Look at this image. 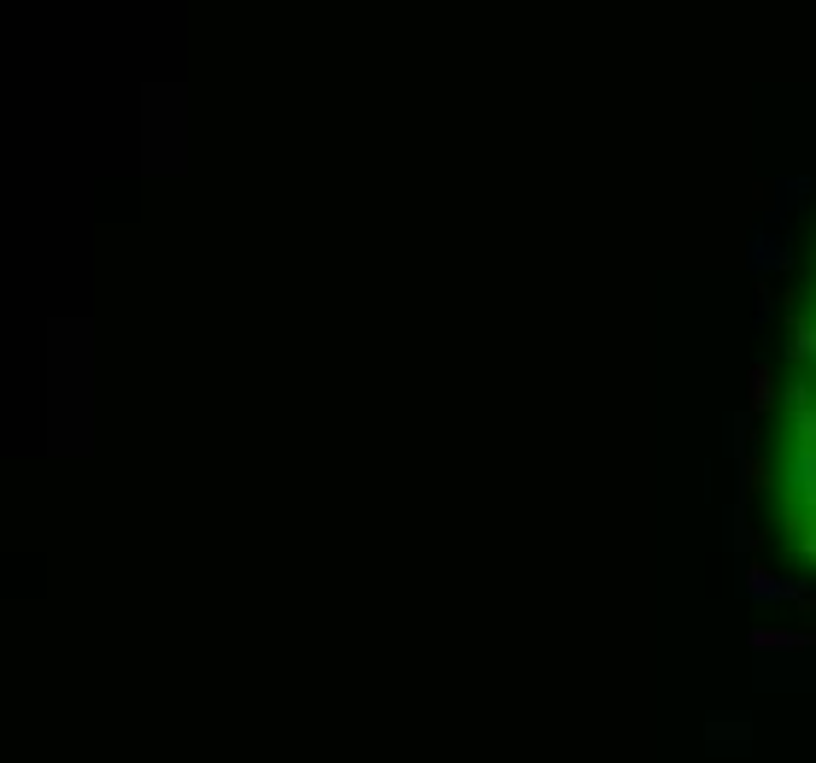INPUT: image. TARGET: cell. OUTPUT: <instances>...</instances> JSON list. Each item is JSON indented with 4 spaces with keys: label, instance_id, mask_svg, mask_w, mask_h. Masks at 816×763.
Returning <instances> with one entry per match:
<instances>
[{
    "label": "cell",
    "instance_id": "cell-3",
    "mask_svg": "<svg viewBox=\"0 0 816 763\" xmlns=\"http://www.w3.org/2000/svg\"><path fill=\"white\" fill-rule=\"evenodd\" d=\"M705 740H711V746H746V740H752V723H746V716H711V723H705Z\"/></svg>",
    "mask_w": 816,
    "mask_h": 763
},
{
    "label": "cell",
    "instance_id": "cell-1",
    "mask_svg": "<svg viewBox=\"0 0 816 763\" xmlns=\"http://www.w3.org/2000/svg\"><path fill=\"white\" fill-rule=\"evenodd\" d=\"M741 588H746L752 605H775V600H799V605H805V600H810L805 582H793V575H769V570H758V564L741 575Z\"/></svg>",
    "mask_w": 816,
    "mask_h": 763
},
{
    "label": "cell",
    "instance_id": "cell-4",
    "mask_svg": "<svg viewBox=\"0 0 816 763\" xmlns=\"http://www.w3.org/2000/svg\"><path fill=\"white\" fill-rule=\"evenodd\" d=\"M769 405H775V370L769 364H752V411L764 418Z\"/></svg>",
    "mask_w": 816,
    "mask_h": 763
},
{
    "label": "cell",
    "instance_id": "cell-6",
    "mask_svg": "<svg viewBox=\"0 0 816 763\" xmlns=\"http://www.w3.org/2000/svg\"><path fill=\"white\" fill-rule=\"evenodd\" d=\"M805 605H810V611H816V593H810V600H805Z\"/></svg>",
    "mask_w": 816,
    "mask_h": 763
},
{
    "label": "cell",
    "instance_id": "cell-5",
    "mask_svg": "<svg viewBox=\"0 0 816 763\" xmlns=\"http://www.w3.org/2000/svg\"><path fill=\"white\" fill-rule=\"evenodd\" d=\"M769 264H782V241L758 235V241H752V271H769Z\"/></svg>",
    "mask_w": 816,
    "mask_h": 763
},
{
    "label": "cell",
    "instance_id": "cell-2",
    "mask_svg": "<svg viewBox=\"0 0 816 763\" xmlns=\"http://www.w3.org/2000/svg\"><path fill=\"white\" fill-rule=\"evenodd\" d=\"M816 634L799 629H752V652H810Z\"/></svg>",
    "mask_w": 816,
    "mask_h": 763
}]
</instances>
